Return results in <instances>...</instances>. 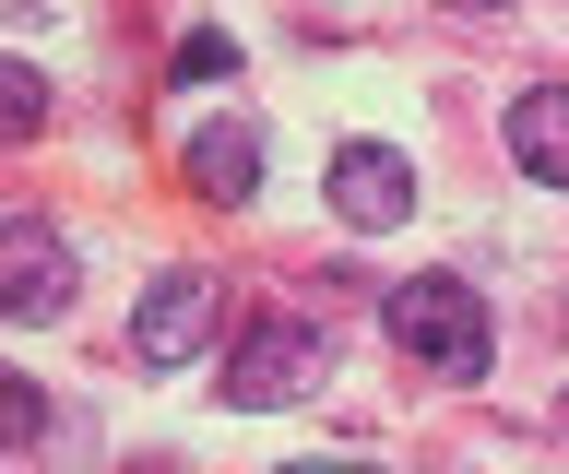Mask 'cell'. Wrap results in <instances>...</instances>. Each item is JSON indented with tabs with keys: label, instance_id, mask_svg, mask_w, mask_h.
<instances>
[{
	"label": "cell",
	"instance_id": "6da1fadb",
	"mask_svg": "<svg viewBox=\"0 0 569 474\" xmlns=\"http://www.w3.org/2000/svg\"><path fill=\"white\" fill-rule=\"evenodd\" d=\"M380 332L416 367H439V380H487V356H498V321H487V296L462 285V273H403L380 296Z\"/></svg>",
	"mask_w": 569,
	"mask_h": 474
},
{
	"label": "cell",
	"instance_id": "7a4b0ae2",
	"mask_svg": "<svg viewBox=\"0 0 569 474\" xmlns=\"http://www.w3.org/2000/svg\"><path fill=\"white\" fill-rule=\"evenodd\" d=\"M320 367H332L320 321H284V309H261V321L238 332V356H226V403H249V415H273V403L320 392Z\"/></svg>",
	"mask_w": 569,
	"mask_h": 474
},
{
	"label": "cell",
	"instance_id": "3957f363",
	"mask_svg": "<svg viewBox=\"0 0 569 474\" xmlns=\"http://www.w3.org/2000/svg\"><path fill=\"white\" fill-rule=\"evenodd\" d=\"M0 309H12V321H60V309H71V250L36 214L0 225Z\"/></svg>",
	"mask_w": 569,
	"mask_h": 474
},
{
	"label": "cell",
	"instance_id": "277c9868",
	"mask_svg": "<svg viewBox=\"0 0 569 474\" xmlns=\"http://www.w3.org/2000/svg\"><path fill=\"white\" fill-rule=\"evenodd\" d=\"M213 309H226V285H213V273H154V285H142V309H131V344H142L154 367H178V356L213 332Z\"/></svg>",
	"mask_w": 569,
	"mask_h": 474
},
{
	"label": "cell",
	"instance_id": "5b68a950",
	"mask_svg": "<svg viewBox=\"0 0 569 474\" xmlns=\"http://www.w3.org/2000/svg\"><path fill=\"white\" fill-rule=\"evenodd\" d=\"M332 214L345 225H403L416 214V167H403L391 143H345L332 154Z\"/></svg>",
	"mask_w": 569,
	"mask_h": 474
},
{
	"label": "cell",
	"instance_id": "8992f818",
	"mask_svg": "<svg viewBox=\"0 0 569 474\" xmlns=\"http://www.w3.org/2000/svg\"><path fill=\"white\" fill-rule=\"evenodd\" d=\"M190 190L202 202H249L261 190V119H202L190 131Z\"/></svg>",
	"mask_w": 569,
	"mask_h": 474
},
{
	"label": "cell",
	"instance_id": "52a82bcc",
	"mask_svg": "<svg viewBox=\"0 0 569 474\" xmlns=\"http://www.w3.org/2000/svg\"><path fill=\"white\" fill-rule=\"evenodd\" d=\"M510 167L546 190H569V83H533V95H510Z\"/></svg>",
	"mask_w": 569,
	"mask_h": 474
},
{
	"label": "cell",
	"instance_id": "ba28073f",
	"mask_svg": "<svg viewBox=\"0 0 569 474\" xmlns=\"http://www.w3.org/2000/svg\"><path fill=\"white\" fill-rule=\"evenodd\" d=\"M36 119H48V83L12 60V72H0V131H36Z\"/></svg>",
	"mask_w": 569,
	"mask_h": 474
},
{
	"label": "cell",
	"instance_id": "9c48e42d",
	"mask_svg": "<svg viewBox=\"0 0 569 474\" xmlns=\"http://www.w3.org/2000/svg\"><path fill=\"white\" fill-rule=\"evenodd\" d=\"M226 72H238V48H226V37H190V48H178V95H190V83H226Z\"/></svg>",
	"mask_w": 569,
	"mask_h": 474
},
{
	"label": "cell",
	"instance_id": "30bf717a",
	"mask_svg": "<svg viewBox=\"0 0 569 474\" xmlns=\"http://www.w3.org/2000/svg\"><path fill=\"white\" fill-rule=\"evenodd\" d=\"M0 427H12V451H36V427H48V403H36V380H0Z\"/></svg>",
	"mask_w": 569,
	"mask_h": 474
},
{
	"label": "cell",
	"instance_id": "8fae6325",
	"mask_svg": "<svg viewBox=\"0 0 569 474\" xmlns=\"http://www.w3.org/2000/svg\"><path fill=\"white\" fill-rule=\"evenodd\" d=\"M439 12H510V0H439Z\"/></svg>",
	"mask_w": 569,
	"mask_h": 474
}]
</instances>
